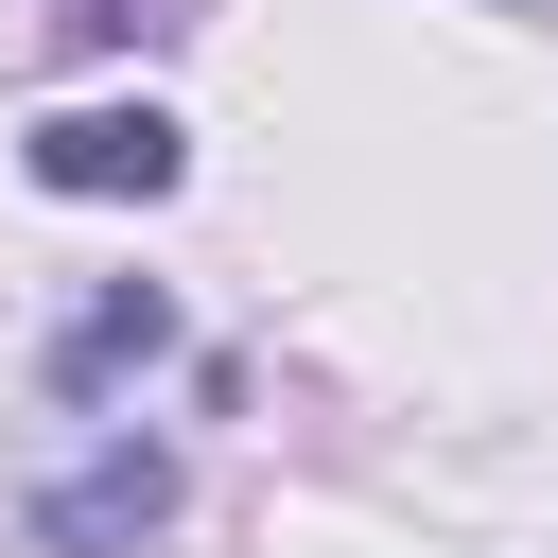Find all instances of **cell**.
<instances>
[{
    "label": "cell",
    "mask_w": 558,
    "mask_h": 558,
    "mask_svg": "<svg viewBox=\"0 0 558 558\" xmlns=\"http://www.w3.org/2000/svg\"><path fill=\"white\" fill-rule=\"evenodd\" d=\"M192 174V140L157 122V105H70V122H35V192H70V209H157Z\"/></svg>",
    "instance_id": "obj_1"
},
{
    "label": "cell",
    "mask_w": 558,
    "mask_h": 558,
    "mask_svg": "<svg viewBox=\"0 0 558 558\" xmlns=\"http://www.w3.org/2000/svg\"><path fill=\"white\" fill-rule=\"evenodd\" d=\"M157 523H174V453H157V436H105V453L35 506L52 558H122V541H157Z\"/></svg>",
    "instance_id": "obj_2"
},
{
    "label": "cell",
    "mask_w": 558,
    "mask_h": 558,
    "mask_svg": "<svg viewBox=\"0 0 558 558\" xmlns=\"http://www.w3.org/2000/svg\"><path fill=\"white\" fill-rule=\"evenodd\" d=\"M157 349H174V314H157V296L122 279V296H87V314H70V349H52V384L87 401V384H122V366H157Z\"/></svg>",
    "instance_id": "obj_3"
}]
</instances>
